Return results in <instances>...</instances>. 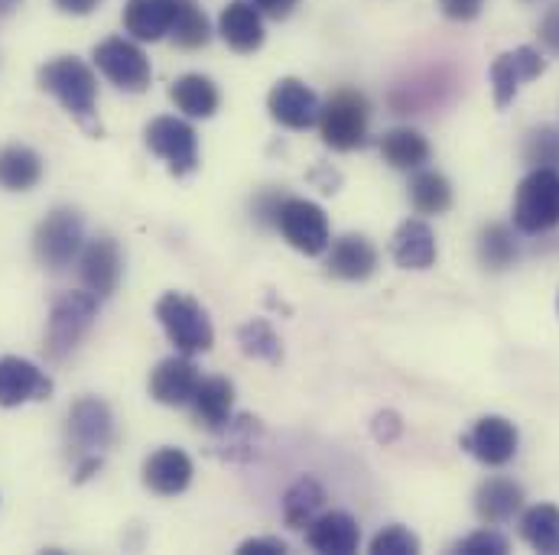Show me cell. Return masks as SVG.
Instances as JSON below:
<instances>
[{"mask_svg":"<svg viewBox=\"0 0 559 555\" xmlns=\"http://www.w3.org/2000/svg\"><path fill=\"white\" fill-rule=\"evenodd\" d=\"M521 507H524V487L511 478H488L475 491V514L488 527L514 520Z\"/></svg>","mask_w":559,"mask_h":555,"instance_id":"cell-21","label":"cell"},{"mask_svg":"<svg viewBox=\"0 0 559 555\" xmlns=\"http://www.w3.org/2000/svg\"><path fill=\"white\" fill-rule=\"evenodd\" d=\"M218 33L235 52H258L264 46V16L251 0H231L218 16Z\"/></svg>","mask_w":559,"mask_h":555,"instance_id":"cell-20","label":"cell"},{"mask_svg":"<svg viewBox=\"0 0 559 555\" xmlns=\"http://www.w3.org/2000/svg\"><path fill=\"white\" fill-rule=\"evenodd\" d=\"M121 270H124V261H121V248L115 238L102 234L95 241H88L79 254V274H82V286L98 295V299H108L115 295L118 282H121Z\"/></svg>","mask_w":559,"mask_h":555,"instance_id":"cell-15","label":"cell"},{"mask_svg":"<svg viewBox=\"0 0 559 555\" xmlns=\"http://www.w3.org/2000/svg\"><path fill=\"white\" fill-rule=\"evenodd\" d=\"M391 257L404 270H429L436 264V234L423 218H407L394 241H391Z\"/></svg>","mask_w":559,"mask_h":555,"instance_id":"cell-22","label":"cell"},{"mask_svg":"<svg viewBox=\"0 0 559 555\" xmlns=\"http://www.w3.org/2000/svg\"><path fill=\"white\" fill-rule=\"evenodd\" d=\"M521 540L537 553L559 555V507L537 504L521 517Z\"/></svg>","mask_w":559,"mask_h":555,"instance_id":"cell-29","label":"cell"},{"mask_svg":"<svg viewBox=\"0 0 559 555\" xmlns=\"http://www.w3.org/2000/svg\"><path fill=\"white\" fill-rule=\"evenodd\" d=\"M39 88L49 92L79 124L92 128L98 108V79L79 56H56L39 69Z\"/></svg>","mask_w":559,"mask_h":555,"instance_id":"cell-1","label":"cell"},{"mask_svg":"<svg viewBox=\"0 0 559 555\" xmlns=\"http://www.w3.org/2000/svg\"><path fill=\"white\" fill-rule=\"evenodd\" d=\"M143 140H146V149L153 156H159L176 179L195 172V166H199V134H195V128L189 121H182V118H156V121L146 124Z\"/></svg>","mask_w":559,"mask_h":555,"instance_id":"cell-8","label":"cell"},{"mask_svg":"<svg viewBox=\"0 0 559 555\" xmlns=\"http://www.w3.org/2000/svg\"><path fill=\"white\" fill-rule=\"evenodd\" d=\"M189 407L205 429L222 432L235 410V384L225 377H202Z\"/></svg>","mask_w":559,"mask_h":555,"instance_id":"cell-24","label":"cell"},{"mask_svg":"<svg viewBox=\"0 0 559 555\" xmlns=\"http://www.w3.org/2000/svg\"><path fill=\"white\" fill-rule=\"evenodd\" d=\"M176 20V0H128L124 29L140 43H156L169 36Z\"/></svg>","mask_w":559,"mask_h":555,"instance_id":"cell-23","label":"cell"},{"mask_svg":"<svg viewBox=\"0 0 559 555\" xmlns=\"http://www.w3.org/2000/svg\"><path fill=\"white\" fill-rule=\"evenodd\" d=\"M277 231L283 234V241L306 254V257H319L329 251L332 244V228H329V218L325 212L309 202V198H283L277 208V218H274Z\"/></svg>","mask_w":559,"mask_h":555,"instance_id":"cell-7","label":"cell"},{"mask_svg":"<svg viewBox=\"0 0 559 555\" xmlns=\"http://www.w3.org/2000/svg\"><path fill=\"white\" fill-rule=\"evenodd\" d=\"M85 248V221L75 208H52L33 234V254L49 270H66Z\"/></svg>","mask_w":559,"mask_h":555,"instance_id":"cell-6","label":"cell"},{"mask_svg":"<svg viewBox=\"0 0 559 555\" xmlns=\"http://www.w3.org/2000/svg\"><path fill=\"white\" fill-rule=\"evenodd\" d=\"M156 318L179 354H205L215 345V328L209 312L186 292H166L156 302Z\"/></svg>","mask_w":559,"mask_h":555,"instance_id":"cell-3","label":"cell"},{"mask_svg":"<svg viewBox=\"0 0 559 555\" xmlns=\"http://www.w3.org/2000/svg\"><path fill=\"white\" fill-rule=\"evenodd\" d=\"M514 228L521 234H547L559 228V169L537 166L514 195Z\"/></svg>","mask_w":559,"mask_h":555,"instance_id":"cell-4","label":"cell"},{"mask_svg":"<svg viewBox=\"0 0 559 555\" xmlns=\"http://www.w3.org/2000/svg\"><path fill=\"white\" fill-rule=\"evenodd\" d=\"M98 318V295H92L88 289H75V292H62L52 299L49 309V325H46V358L49 361H62L69 358L82 338L92 331Z\"/></svg>","mask_w":559,"mask_h":555,"instance_id":"cell-2","label":"cell"},{"mask_svg":"<svg viewBox=\"0 0 559 555\" xmlns=\"http://www.w3.org/2000/svg\"><path fill=\"white\" fill-rule=\"evenodd\" d=\"M547 72V59L534 46H518L491 62V88H495V105L508 108L524 82H534Z\"/></svg>","mask_w":559,"mask_h":555,"instance_id":"cell-13","label":"cell"},{"mask_svg":"<svg viewBox=\"0 0 559 555\" xmlns=\"http://www.w3.org/2000/svg\"><path fill=\"white\" fill-rule=\"evenodd\" d=\"M258 10H264V13H271V16H286L299 0H251Z\"/></svg>","mask_w":559,"mask_h":555,"instance_id":"cell-43","label":"cell"},{"mask_svg":"<svg viewBox=\"0 0 559 555\" xmlns=\"http://www.w3.org/2000/svg\"><path fill=\"white\" fill-rule=\"evenodd\" d=\"M319 98L299 79H280L267 95V111L286 131H309L319 124Z\"/></svg>","mask_w":559,"mask_h":555,"instance_id":"cell-14","label":"cell"},{"mask_svg":"<svg viewBox=\"0 0 559 555\" xmlns=\"http://www.w3.org/2000/svg\"><path fill=\"white\" fill-rule=\"evenodd\" d=\"M401 432H404V422H401V417H397L394 410H384V413L374 417V438H378V442L391 445V442L401 438Z\"/></svg>","mask_w":559,"mask_h":555,"instance_id":"cell-38","label":"cell"},{"mask_svg":"<svg viewBox=\"0 0 559 555\" xmlns=\"http://www.w3.org/2000/svg\"><path fill=\"white\" fill-rule=\"evenodd\" d=\"M540 43L554 52V56H559V0L544 13V20H540Z\"/></svg>","mask_w":559,"mask_h":555,"instance_id":"cell-39","label":"cell"},{"mask_svg":"<svg viewBox=\"0 0 559 555\" xmlns=\"http://www.w3.org/2000/svg\"><path fill=\"white\" fill-rule=\"evenodd\" d=\"M43 179V156L33 146L13 143L0 149V189L29 192Z\"/></svg>","mask_w":559,"mask_h":555,"instance_id":"cell-26","label":"cell"},{"mask_svg":"<svg viewBox=\"0 0 559 555\" xmlns=\"http://www.w3.org/2000/svg\"><path fill=\"white\" fill-rule=\"evenodd\" d=\"M411 202L419 215H442L452 208V185L442 172L417 169V176L411 179Z\"/></svg>","mask_w":559,"mask_h":555,"instance_id":"cell-31","label":"cell"},{"mask_svg":"<svg viewBox=\"0 0 559 555\" xmlns=\"http://www.w3.org/2000/svg\"><path fill=\"white\" fill-rule=\"evenodd\" d=\"M238 553L241 555H286L289 553V546L277 540V536H258V540H248V543H241L238 546Z\"/></svg>","mask_w":559,"mask_h":555,"instance_id":"cell-40","label":"cell"},{"mask_svg":"<svg viewBox=\"0 0 559 555\" xmlns=\"http://www.w3.org/2000/svg\"><path fill=\"white\" fill-rule=\"evenodd\" d=\"M524 159L537 169V166H559V131L557 128H540L534 131L524 143Z\"/></svg>","mask_w":559,"mask_h":555,"instance_id":"cell-34","label":"cell"},{"mask_svg":"<svg viewBox=\"0 0 559 555\" xmlns=\"http://www.w3.org/2000/svg\"><path fill=\"white\" fill-rule=\"evenodd\" d=\"M381 156L394 169L417 172V169H423L429 162V143L414 128H394V131H388L381 137Z\"/></svg>","mask_w":559,"mask_h":555,"instance_id":"cell-28","label":"cell"},{"mask_svg":"<svg viewBox=\"0 0 559 555\" xmlns=\"http://www.w3.org/2000/svg\"><path fill=\"white\" fill-rule=\"evenodd\" d=\"M361 543V530L352 514L329 510L306 527V546L322 555H352Z\"/></svg>","mask_w":559,"mask_h":555,"instance_id":"cell-19","label":"cell"},{"mask_svg":"<svg viewBox=\"0 0 559 555\" xmlns=\"http://www.w3.org/2000/svg\"><path fill=\"white\" fill-rule=\"evenodd\" d=\"M52 377L26 358H0V407L16 410L52 397Z\"/></svg>","mask_w":559,"mask_h":555,"instance_id":"cell-11","label":"cell"},{"mask_svg":"<svg viewBox=\"0 0 559 555\" xmlns=\"http://www.w3.org/2000/svg\"><path fill=\"white\" fill-rule=\"evenodd\" d=\"M325 254V274L345 282H361L378 270V248L365 234H342Z\"/></svg>","mask_w":559,"mask_h":555,"instance_id":"cell-17","label":"cell"},{"mask_svg":"<svg viewBox=\"0 0 559 555\" xmlns=\"http://www.w3.org/2000/svg\"><path fill=\"white\" fill-rule=\"evenodd\" d=\"M518 241H514V231L508 225H488L481 234H478V261L485 270L491 274H501L508 267H514L518 261Z\"/></svg>","mask_w":559,"mask_h":555,"instance_id":"cell-30","label":"cell"},{"mask_svg":"<svg viewBox=\"0 0 559 555\" xmlns=\"http://www.w3.org/2000/svg\"><path fill=\"white\" fill-rule=\"evenodd\" d=\"M169 98L186 118H199V121L212 118L218 111V105H222V95H218L215 82L199 75V72H189V75L176 79L173 88H169Z\"/></svg>","mask_w":559,"mask_h":555,"instance_id":"cell-25","label":"cell"},{"mask_svg":"<svg viewBox=\"0 0 559 555\" xmlns=\"http://www.w3.org/2000/svg\"><path fill=\"white\" fill-rule=\"evenodd\" d=\"M102 464H105V461H102V455H85V458L79 461L75 481H79V484H85L88 478H95V474L102 471Z\"/></svg>","mask_w":559,"mask_h":555,"instance_id":"cell-42","label":"cell"},{"mask_svg":"<svg viewBox=\"0 0 559 555\" xmlns=\"http://www.w3.org/2000/svg\"><path fill=\"white\" fill-rule=\"evenodd\" d=\"M322 507H325V491H322V484L312 474H302L283 494V520L293 530H306L319 517Z\"/></svg>","mask_w":559,"mask_h":555,"instance_id":"cell-27","label":"cell"},{"mask_svg":"<svg viewBox=\"0 0 559 555\" xmlns=\"http://www.w3.org/2000/svg\"><path fill=\"white\" fill-rule=\"evenodd\" d=\"M192 458L182 448H156L146 461H143V484L159 494V497H176L192 484Z\"/></svg>","mask_w":559,"mask_h":555,"instance_id":"cell-18","label":"cell"},{"mask_svg":"<svg viewBox=\"0 0 559 555\" xmlns=\"http://www.w3.org/2000/svg\"><path fill=\"white\" fill-rule=\"evenodd\" d=\"M557 309H559V302H557Z\"/></svg>","mask_w":559,"mask_h":555,"instance_id":"cell-45","label":"cell"},{"mask_svg":"<svg viewBox=\"0 0 559 555\" xmlns=\"http://www.w3.org/2000/svg\"><path fill=\"white\" fill-rule=\"evenodd\" d=\"M69 435L82 448V455H102L115 445L118 425L115 413L105 400L98 397H82L69 410Z\"/></svg>","mask_w":559,"mask_h":555,"instance_id":"cell-10","label":"cell"},{"mask_svg":"<svg viewBox=\"0 0 559 555\" xmlns=\"http://www.w3.org/2000/svg\"><path fill=\"white\" fill-rule=\"evenodd\" d=\"M238 345L254 361H267V364H280L283 361V348H280L277 331L264 318H254V322L241 325L238 328Z\"/></svg>","mask_w":559,"mask_h":555,"instance_id":"cell-33","label":"cell"},{"mask_svg":"<svg viewBox=\"0 0 559 555\" xmlns=\"http://www.w3.org/2000/svg\"><path fill=\"white\" fill-rule=\"evenodd\" d=\"M62 13H72V16H88L102 0H52Z\"/></svg>","mask_w":559,"mask_h":555,"instance_id":"cell-41","label":"cell"},{"mask_svg":"<svg viewBox=\"0 0 559 555\" xmlns=\"http://www.w3.org/2000/svg\"><path fill=\"white\" fill-rule=\"evenodd\" d=\"M368 121H371V108L368 98L355 88H338L322 108H319V134L322 143L338 149V153H352L358 146H365L368 140Z\"/></svg>","mask_w":559,"mask_h":555,"instance_id":"cell-5","label":"cell"},{"mask_svg":"<svg viewBox=\"0 0 559 555\" xmlns=\"http://www.w3.org/2000/svg\"><path fill=\"white\" fill-rule=\"evenodd\" d=\"M169 36L179 49H202L212 39L209 16L202 13L195 0H176V20H173Z\"/></svg>","mask_w":559,"mask_h":555,"instance_id":"cell-32","label":"cell"},{"mask_svg":"<svg viewBox=\"0 0 559 555\" xmlns=\"http://www.w3.org/2000/svg\"><path fill=\"white\" fill-rule=\"evenodd\" d=\"M199 367L189 354H173L159 361L150 374V397L163 407H189L199 387Z\"/></svg>","mask_w":559,"mask_h":555,"instance_id":"cell-16","label":"cell"},{"mask_svg":"<svg viewBox=\"0 0 559 555\" xmlns=\"http://www.w3.org/2000/svg\"><path fill=\"white\" fill-rule=\"evenodd\" d=\"M518 425L504 417H481L468 435H462V448L488 468H501L518 455Z\"/></svg>","mask_w":559,"mask_h":555,"instance_id":"cell-12","label":"cell"},{"mask_svg":"<svg viewBox=\"0 0 559 555\" xmlns=\"http://www.w3.org/2000/svg\"><path fill=\"white\" fill-rule=\"evenodd\" d=\"M371 553L374 555H417L419 553V536L411 533L407 527L394 523L384 527L374 540H371Z\"/></svg>","mask_w":559,"mask_h":555,"instance_id":"cell-35","label":"cell"},{"mask_svg":"<svg viewBox=\"0 0 559 555\" xmlns=\"http://www.w3.org/2000/svg\"><path fill=\"white\" fill-rule=\"evenodd\" d=\"M16 3H20V0H0V16H3V13H10Z\"/></svg>","mask_w":559,"mask_h":555,"instance_id":"cell-44","label":"cell"},{"mask_svg":"<svg viewBox=\"0 0 559 555\" xmlns=\"http://www.w3.org/2000/svg\"><path fill=\"white\" fill-rule=\"evenodd\" d=\"M92 59H95L98 72L111 85H118L121 92L140 95V92L150 88L153 69H150V59H146V52L140 49L138 43H131L124 36H111V39H105V43L95 46Z\"/></svg>","mask_w":559,"mask_h":555,"instance_id":"cell-9","label":"cell"},{"mask_svg":"<svg viewBox=\"0 0 559 555\" xmlns=\"http://www.w3.org/2000/svg\"><path fill=\"white\" fill-rule=\"evenodd\" d=\"M439 7H442V13H445L449 20L468 23V20H475V16L481 13L485 0H439Z\"/></svg>","mask_w":559,"mask_h":555,"instance_id":"cell-37","label":"cell"},{"mask_svg":"<svg viewBox=\"0 0 559 555\" xmlns=\"http://www.w3.org/2000/svg\"><path fill=\"white\" fill-rule=\"evenodd\" d=\"M452 553H459V555H501V553H508V540H504L501 533H495V530H478V533H472V536L459 540V543L452 546Z\"/></svg>","mask_w":559,"mask_h":555,"instance_id":"cell-36","label":"cell"}]
</instances>
